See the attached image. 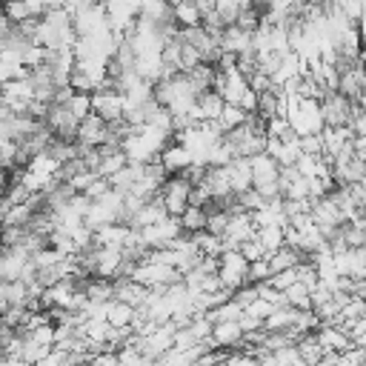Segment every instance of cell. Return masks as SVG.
Returning a JSON list of instances; mask_svg holds the SVG:
<instances>
[{"mask_svg": "<svg viewBox=\"0 0 366 366\" xmlns=\"http://www.w3.org/2000/svg\"><path fill=\"white\" fill-rule=\"evenodd\" d=\"M249 169H252V189H257L266 200L280 197V183H277L280 166H277L266 152L252 154V157H249Z\"/></svg>", "mask_w": 366, "mask_h": 366, "instance_id": "6da1fadb", "label": "cell"}, {"mask_svg": "<svg viewBox=\"0 0 366 366\" xmlns=\"http://www.w3.org/2000/svg\"><path fill=\"white\" fill-rule=\"evenodd\" d=\"M89 100H92V114H97L100 120L112 123L123 117V92H117V86L109 77L89 94Z\"/></svg>", "mask_w": 366, "mask_h": 366, "instance_id": "7a4b0ae2", "label": "cell"}, {"mask_svg": "<svg viewBox=\"0 0 366 366\" xmlns=\"http://www.w3.org/2000/svg\"><path fill=\"white\" fill-rule=\"evenodd\" d=\"M246 269H249V260L240 254V249H223L217 254V280L223 289L234 292L237 286L246 283Z\"/></svg>", "mask_w": 366, "mask_h": 366, "instance_id": "3957f363", "label": "cell"}, {"mask_svg": "<svg viewBox=\"0 0 366 366\" xmlns=\"http://www.w3.org/2000/svg\"><path fill=\"white\" fill-rule=\"evenodd\" d=\"M189 192H192V183L183 174H166V180L157 189V197H160L166 214L177 217L189 206Z\"/></svg>", "mask_w": 366, "mask_h": 366, "instance_id": "277c9868", "label": "cell"}, {"mask_svg": "<svg viewBox=\"0 0 366 366\" xmlns=\"http://www.w3.org/2000/svg\"><path fill=\"white\" fill-rule=\"evenodd\" d=\"M71 29L77 37H89V34H100L109 29L106 23V9L103 3H83L74 14H71Z\"/></svg>", "mask_w": 366, "mask_h": 366, "instance_id": "5b68a950", "label": "cell"}, {"mask_svg": "<svg viewBox=\"0 0 366 366\" xmlns=\"http://www.w3.org/2000/svg\"><path fill=\"white\" fill-rule=\"evenodd\" d=\"M289 120V129L295 137H303V134H320L323 132V117H320V106L317 100H300L297 112L286 117Z\"/></svg>", "mask_w": 366, "mask_h": 366, "instance_id": "8992f818", "label": "cell"}, {"mask_svg": "<svg viewBox=\"0 0 366 366\" xmlns=\"http://www.w3.org/2000/svg\"><path fill=\"white\" fill-rule=\"evenodd\" d=\"M257 226L252 223V214L249 212H232L229 220H226V229L220 232V240H223V249H237L243 240L254 237Z\"/></svg>", "mask_w": 366, "mask_h": 366, "instance_id": "52a82bcc", "label": "cell"}, {"mask_svg": "<svg viewBox=\"0 0 366 366\" xmlns=\"http://www.w3.org/2000/svg\"><path fill=\"white\" fill-rule=\"evenodd\" d=\"M320 117L323 126H346L349 123V112H352V100H346L340 92H326L320 100Z\"/></svg>", "mask_w": 366, "mask_h": 366, "instance_id": "ba28073f", "label": "cell"}, {"mask_svg": "<svg viewBox=\"0 0 366 366\" xmlns=\"http://www.w3.org/2000/svg\"><path fill=\"white\" fill-rule=\"evenodd\" d=\"M209 340H212L214 349L237 352V349H240V340H243V329H240L237 320H217V323H212Z\"/></svg>", "mask_w": 366, "mask_h": 366, "instance_id": "9c48e42d", "label": "cell"}, {"mask_svg": "<svg viewBox=\"0 0 366 366\" xmlns=\"http://www.w3.org/2000/svg\"><path fill=\"white\" fill-rule=\"evenodd\" d=\"M106 140V120H100L97 114H86L80 123H77V132H74V143L77 146H100Z\"/></svg>", "mask_w": 366, "mask_h": 366, "instance_id": "30bf717a", "label": "cell"}, {"mask_svg": "<svg viewBox=\"0 0 366 366\" xmlns=\"http://www.w3.org/2000/svg\"><path fill=\"white\" fill-rule=\"evenodd\" d=\"M217 43H220V51H226V54H246V51H252V31H243L240 26L232 23L220 31Z\"/></svg>", "mask_w": 366, "mask_h": 366, "instance_id": "8fae6325", "label": "cell"}, {"mask_svg": "<svg viewBox=\"0 0 366 366\" xmlns=\"http://www.w3.org/2000/svg\"><path fill=\"white\" fill-rule=\"evenodd\" d=\"M157 163L163 166V172H166V174H180V172H183V169L192 163V157H189V152H186L180 143L169 140V143L160 149Z\"/></svg>", "mask_w": 366, "mask_h": 366, "instance_id": "7c38bea8", "label": "cell"}, {"mask_svg": "<svg viewBox=\"0 0 366 366\" xmlns=\"http://www.w3.org/2000/svg\"><path fill=\"white\" fill-rule=\"evenodd\" d=\"M315 337H317V343H320L326 352H346L349 346H355V343L349 340V335H346L343 329H337L335 323H317V326H315Z\"/></svg>", "mask_w": 366, "mask_h": 366, "instance_id": "4fadbf2b", "label": "cell"}, {"mask_svg": "<svg viewBox=\"0 0 366 366\" xmlns=\"http://www.w3.org/2000/svg\"><path fill=\"white\" fill-rule=\"evenodd\" d=\"M226 180H229V189L232 194H240L252 186V169H249V157H232L226 166Z\"/></svg>", "mask_w": 366, "mask_h": 366, "instance_id": "5bb4252c", "label": "cell"}, {"mask_svg": "<svg viewBox=\"0 0 366 366\" xmlns=\"http://www.w3.org/2000/svg\"><path fill=\"white\" fill-rule=\"evenodd\" d=\"M163 217H166V209H163L160 197L154 194V197L143 200V203L134 209V214H132L129 226H134V229H143V226H154V223H157V220H163Z\"/></svg>", "mask_w": 366, "mask_h": 366, "instance_id": "9a60e30c", "label": "cell"}, {"mask_svg": "<svg viewBox=\"0 0 366 366\" xmlns=\"http://www.w3.org/2000/svg\"><path fill=\"white\" fill-rule=\"evenodd\" d=\"M129 234L126 223H103L97 229H92V246H123Z\"/></svg>", "mask_w": 366, "mask_h": 366, "instance_id": "2e32d148", "label": "cell"}, {"mask_svg": "<svg viewBox=\"0 0 366 366\" xmlns=\"http://www.w3.org/2000/svg\"><path fill=\"white\" fill-rule=\"evenodd\" d=\"M146 295H149V289L140 286V283H134L132 277H117L114 280V300H123L132 309H140L143 300H146Z\"/></svg>", "mask_w": 366, "mask_h": 366, "instance_id": "e0dca14e", "label": "cell"}, {"mask_svg": "<svg viewBox=\"0 0 366 366\" xmlns=\"http://www.w3.org/2000/svg\"><path fill=\"white\" fill-rule=\"evenodd\" d=\"M200 20H203V14H200V9H197L194 0H177V3H172V23L177 29H194V26H200Z\"/></svg>", "mask_w": 366, "mask_h": 366, "instance_id": "ac0fdd59", "label": "cell"}, {"mask_svg": "<svg viewBox=\"0 0 366 366\" xmlns=\"http://www.w3.org/2000/svg\"><path fill=\"white\" fill-rule=\"evenodd\" d=\"M83 295H86V300H89V303H106V300H112V297H114V280L89 274V277H86V283H83Z\"/></svg>", "mask_w": 366, "mask_h": 366, "instance_id": "d6986e66", "label": "cell"}, {"mask_svg": "<svg viewBox=\"0 0 366 366\" xmlns=\"http://www.w3.org/2000/svg\"><path fill=\"white\" fill-rule=\"evenodd\" d=\"M297 315H300V312L292 309V306H274V309L263 317V332H286V329L295 326Z\"/></svg>", "mask_w": 366, "mask_h": 366, "instance_id": "ffe728a7", "label": "cell"}, {"mask_svg": "<svg viewBox=\"0 0 366 366\" xmlns=\"http://www.w3.org/2000/svg\"><path fill=\"white\" fill-rule=\"evenodd\" d=\"M223 103H226V100H223L214 89L197 92V97H194V109H197V114H200V123H203V120H217Z\"/></svg>", "mask_w": 366, "mask_h": 366, "instance_id": "44dd1931", "label": "cell"}, {"mask_svg": "<svg viewBox=\"0 0 366 366\" xmlns=\"http://www.w3.org/2000/svg\"><path fill=\"white\" fill-rule=\"evenodd\" d=\"M137 17L154 23V26H166V23H172V6L166 0H140Z\"/></svg>", "mask_w": 366, "mask_h": 366, "instance_id": "7402d4cb", "label": "cell"}, {"mask_svg": "<svg viewBox=\"0 0 366 366\" xmlns=\"http://www.w3.org/2000/svg\"><path fill=\"white\" fill-rule=\"evenodd\" d=\"M295 349H297V355H300V360L306 363V366H317V360L323 357V346L317 343V337H315V329L312 332H306V335H300L297 340H295Z\"/></svg>", "mask_w": 366, "mask_h": 366, "instance_id": "603a6c76", "label": "cell"}, {"mask_svg": "<svg viewBox=\"0 0 366 366\" xmlns=\"http://www.w3.org/2000/svg\"><path fill=\"white\" fill-rule=\"evenodd\" d=\"M177 223H180V232L183 234H194V232H203L206 229V206H186L180 214H177Z\"/></svg>", "mask_w": 366, "mask_h": 366, "instance_id": "cb8c5ba5", "label": "cell"}, {"mask_svg": "<svg viewBox=\"0 0 366 366\" xmlns=\"http://www.w3.org/2000/svg\"><path fill=\"white\" fill-rule=\"evenodd\" d=\"M303 260V254L297 252V249H292V246H280V249H274L272 254H266V263H269V269L272 272H283V269H295L297 263Z\"/></svg>", "mask_w": 366, "mask_h": 366, "instance_id": "d4e9b609", "label": "cell"}, {"mask_svg": "<svg viewBox=\"0 0 366 366\" xmlns=\"http://www.w3.org/2000/svg\"><path fill=\"white\" fill-rule=\"evenodd\" d=\"M249 6H254V3H252V0H214L212 11L217 14V20H220L223 26H232V23L240 17V11L249 9Z\"/></svg>", "mask_w": 366, "mask_h": 366, "instance_id": "484cf974", "label": "cell"}, {"mask_svg": "<svg viewBox=\"0 0 366 366\" xmlns=\"http://www.w3.org/2000/svg\"><path fill=\"white\" fill-rule=\"evenodd\" d=\"M132 317H134V309L129 306V303H123V300H106V323L109 326H117V329H123V326H129L132 323Z\"/></svg>", "mask_w": 366, "mask_h": 366, "instance_id": "4316f807", "label": "cell"}, {"mask_svg": "<svg viewBox=\"0 0 366 366\" xmlns=\"http://www.w3.org/2000/svg\"><path fill=\"white\" fill-rule=\"evenodd\" d=\"M23 169L37 172V174H57V172H60V160H57L49 149H43V152L31 154V157L26 160V166H23Z\"/></svg>", "mask_w": 366, "mask_h": 366, "instance_id": "83f0119b", "label": "cell"}, {"mask_svg": "<svg viewBox=\"0 0 366 366\" xmlns=\"http://www.w3.org/2000/svg\"><path fill=\"white\" fill-rule=\"evenodd\" d=\"M192 237V243H194V249L200 252V254H206V257H217L220 252H223V240H220V234H212V232H194V234H189Z\"/></svg>", "mask_w": 366, "mask_h": 366, "instance_id": "f1b7e54d", "label": "cell"}, {"mask_svg": "<svg viewBox=\"0 0 366 366\" xmlns=\"http://www.w3.org/2000/svg\"><path fill=\"white\" fill-rule=\"evenodd\" d=\"M254 240L263 246L266 254H272L274 249L283 246V229H280V226H260V229L254 232Z\"/></svg>", "mask_w": 366, "mask_h": 366, "instance_id": "f546056e", "label": "cell"}, {"mask_svg": "<svg viewBox=\"0 0 366 366\" xmlns=\"http://www.w3.org/2000/svg\"><path fill=\"white\" fill-rule=\"evenodd\" d=\"M283 300H286V306H292L297 312H309V289L303 283H297V280L283 289Z\"/></svg>", "mask_w": 366, "mask_h": 366, "instance_id": "4dcf8cb0", "label": "cell"}, {"mask_svg": "<svg viewBox=\"0 0 366 366\" xmlns=\"http://www.w3.org/2000/svg\"><path fill=\"white\" fill-rule=\"evenodd\" d=\"M246 117H249V114H246L240 106H234V103H223V109H220V114H217V126H220L223 132H229V129L240 126Z\"/></svg>", "mask_w": 366, "mask_h": 366, "instance_id": "1f68e13d", "label": "cell"}, {"mask_svg": "<svg viewBox=\"0 0 366 366\" xmlns=\"http://www.w3.org/2000/svg\"><path fill=\"white\" fill-rule=\"evenodd\" d=\"M63 106H66L77 120H83L86 114H92V100H89V94H86V92H71V94H69V100H66Z\"/></svg>", "mask_w": 366, "mask_h": 366, "instance_id": "d6a6232c", "label": "cell"}, {"mask_svg": "<svg viewBox=\"0 0 366 366\" xmlns=\"http://www.w3.org/2000/svg\"><path fill=\"white\" fill-rule=\"evenodd\" d=\"M23 337L31 340V343H40V346H54V323L46 320V323H40V326L23 332Z\"/></svg>", "mask_w": 366, "mask_h": 366, "instance_id": "836d02e7", "label": "cell"}, {"mask_svg": "<svg viewBox=\"0 0 366 366\" xmlns=\"http://www.w3.org/2000/svg\"><path fill=\"white\" fill-rule=\"evenodd\" d=\"M269 274H272V269H269L266 257H260V260H252V263H249V269H246V283H252V286H257V283H266V280H269Z\"/></svg>", "mask_w": 366, "mask_h": 366, "instance_id": "e575fe53", "label": "cell"}, {"mask_svg": "<svg viewBox=\"0 0 366 366\" xmlns=\"http://www.w3.org/2000/svg\"><path fill=\"white\" fill-rule=\"evenodd\" d=\"M295 280H297V277H295V269H283V272H272L266 283H269L272 289H277V292H283V289H286V286H292Z\"/></svg>", "mask_w": 366, "mask_h": 366, "instance_id": "d590c367", "label": "cell"}, {"mask_svg": "<svg viewBox=\"0 0 366 366\" xmlns=\"http://www.w3.org/2000/svg\"><path fill=\"white\" fill-rule=\"evenodd\" d=\"M237 249H240V254H243V257H246L249 263H252V260H260V257H266V252H263V246H260V243H257L254 237H249V240H243V243H240Z\"/></svg>", "mask_w": 366, "mask_h": 366, "instance_id": "8d00e7d4", "label": "cell"}, {"mask_svg": "<svg viewBox=\"0 0 366 366\" xmlns=\"http://www.w3.org/2000/svg\"><path fill=\"white\" fill-rule=\"evenodd\" d=\"M297 146H300V154H323L320 134H303V137H297Z\"/></svg>", "mask_w": 366, "mask_h": 366, "instance_id": "74e56055", "label": "cell"}, {"mask_svg": "<svg viewBox=\"0 0 366 366\" xmlns=\"http://www.w3.org/2000/svg\"><path fill=\"white\" fill-rule=\"evenodd\" d=\"M272 309H274V306H272L269 300H263V297H254L249 306H243V312H246V315H252V317H257V320H263Z\"/></svg>", "mask_w": 366, "mask_h": 366, "instance_id": "f35d334b", "label": "cell"}, {"mask_svg": "<svg viewBox=\"0 0 366 366\" xmlns=\"http://www.w3.org/2000/svg\"><path fill=\"white\" fill-rule=\"evenodd\" d=\"M106 192H109V180H106V177H94V180L83 189V194H86L89 200H97V197L106 194Z\"/></svg>", "mask_w": 366, "mask_h": 366, "instance_id": "ab89813d", "label": "cell"}, {"mask_svg": "<svg viewBox=\"0 0 366 366\" xmlns=\"http://www.w3.org/2000/svg\"><path fill=\"white\" fill-rule=\"evenodd\" d=\"M237 323H240L243 335H249V332H257V329H263V320H257V317H252V315H246V312H240Z\"/></svg>", "mask_w": 366, "mask_h": 366, "instance_id": "60d3db41", "label": "cell"}, {"mask_svg": "<svg viewBox=\"0 0 366 366\" xmlns=\"http://www.w3.org/2000/svg\"><path fill=\"white\" fill-rule=\"evenodd\" d=\"M89 366H117V355L114 352H97L89 357Z\"/></svg>", "mask_w": 366, "mask_h": 366, "instance_id": "b9f144b4", "label": "cell"}, {"mask_svg": "<svg viewBox=\"0 0 366 366\" xmlns=\"http://www.w3.org/2000/svg\"><path fill=\"white\" fill-rule=\"evenodd\" d=\"M9 309V300H6V280H0V315Z\"/></svg>", "mask_w": 366, "mask_h": 366, "instance_id": "7bdbcfd3", "label": "cell"}, {"mask_svg": "<svg viewBox=\"0 0 366 366\" xmlns=\"http://www.w3.org/2000/svg\"><path fill=\"white\" fill-rule=\"evenodd\" d=\"M11 29H14V26H11V23H9V20H6V14H3V11H0V34H9V31H11Z\"/></svg>", "mask_w": 366, "mask_h": 366, "instance_id": "ee69618b", "label": "cell"}, {"mask_svg": "<svg viewBox=\"0 0 366 366\" xmlns=\"http://www.w3.org/2000/svg\"><path fill=\"white\" fill-rule=\"evenodd\" d=\"M63 3H66V0H40V6H43V11H46V9H60Z\"/></svg>", "mask_w": 366, "mask_h": 366, "instance_id": "f6af8a7d", "label": "cell"}, {"mask_svg": "<svg viewBox=\"0 0 366 366\" xmlns=\"http://www.w3.org/2000/svg\"><path fill=\"white\" fill-rule=\"evenodd\" d=\"M9 34H11V31H9ZM9 34H0V54L9 49Z\"/></svg>", "mask_w": 366, "mask_h": 366, "instance_id": "bcb514c9", "label": "cell"}, {"mask_svg": "<svg viewBox=\"0 0 366 366\" xmlns=\"http://www.w3.org/2000/svg\"><path fill=\"white\" fill-rule=\"evenodd\" d=\"M74 366H89V363H74Z\"/></svg>", "mask_w": 366, "mask_h": 366, "instance_id": "7dc6e473", "label": "cell"}]
</instances>
